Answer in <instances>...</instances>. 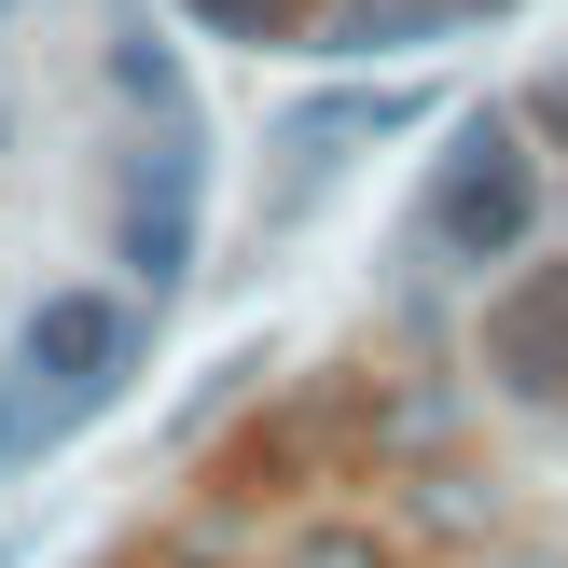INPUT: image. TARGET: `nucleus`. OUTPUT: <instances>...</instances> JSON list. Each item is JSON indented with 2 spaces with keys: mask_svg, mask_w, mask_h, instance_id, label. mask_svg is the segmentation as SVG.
I'll return each mask as SVG.
<instances>
[{
  "mask_svg": "<svg viewBox=\"0 0 568 568\" xmlns=\"http://www.w3.org/2000/svg\"><path fill=\"white\" fill-rule=\"evenodd\" d=\"M527 222H541V181H527V153L499 125H471V153L444 166V194H430V236L458 250V264H514L527 250Z\"/></svg>",
  "mask_w": 568,
  "mask_h": 568,
  "instance_id": "nucleus-1",
  "label": "nucleus"
},
{
  "mask_svg": "<svg viewBox=\"0 0 568 568\" xmlns=\"http://www.w3.org/2000/svg\"><path fill=\"white\" fill-rule=\"evenodd\" d=\"M28 375H55V403H111V375H125V305L111 292H42L28 305Z\"/></svg>",
  "mask_w": 568,
  "mask_h": 568,
  "instance_id": "nucleus-2",
  "label": "nucleus"
},
{
  "mask_svg": "<svg viewBox=\"0 0 568 568\" xmlns=\"http://www.w3.org/2000/svg\"><path fill=\"white\" fill-rule=\"evenodd\" d=\"M125 264L153 277V292L194 264V139H166V153L139 166V194H125Z\"/></svg>",
  "mask_w": 568,
  "mask_h": 568,
  "instance_id": "nucleus-3",
  "label": "nucleus"
},
{
  "mask_svg": "<svg viewBox=\"0 0 568 568\" xmlns=\"http://www.w3.org/2000/svg\"><path fill=\"white\" fill-rule=\"evenodd\" d=\"M486 347H499V375H514L527 403H555V388H568V264H555V277H527V292H499Z\"/></svg>",
  "mask_w": 568,
  "mask_h": 568,
  "instance_id": "nucleus-4",
  "label": "nucleus"
},
{
  "mask_svg": "<svg viewBox=\"0 0 568 568\" xmlns=\"http://www.w3.org/2000/svg\"><path fill=\"white\" fill-rule=\"evenodd\" d=\"M292 568H388L375 527H320V541H292Z\"/></svg>",
  "mask_w": 568,
  "mask_h": 568,
  "instance_id": "nucleus-5",
  "label": "nucleus"
},
{
  "mask_svg": "<svg viewBox=\"0 0 568 568\" xmlns=\"http://www.w3.org/2000/svg\"><path fill=\"white\" fill-rule=\"evenodd\" d=\"M181 14H194V28H222V42H264L277 0H181Z\"/></svg>",
  "mask_w": 568,
  "mask_h": 568,
  "instance_id": "nucleus-6",
  "label": "nucleus"
},
{
  "mask_svg": "<svg viewBox=\"0 0 568 568\" xmlns=\"http://www.w3.org/2000/svg\"><path fill=\"white\" fill-rule=\"evenodd\" d=\"M541 111H555V125H568V83H555V98H541Z\"/></svg>",
  "mask_w": 568,
  "mask_h": 568,
  "instance_id": "nucleus-7",
  "label": "nucleus"
}]
</instances>
